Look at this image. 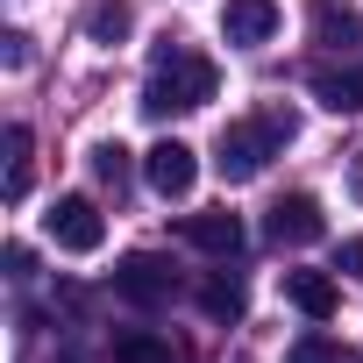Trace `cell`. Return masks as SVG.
Segmentation results:
<instances>
[{"label": "cell", "mask_w": 363, "mask_h": 363, "mask_svg": "<svg viewBox=\"0 0 363 363\" xmlns=\"http://www.w3.org/2000/svg\"><path fill=\"white\" fill-rule=\"evenodd\" d=\"M0 43H8V50H0V57H8V72H22V65H29V36H22V29H8Z\"/></svg>", "instance_id": "obj_19"}, {"label": "cell", "mask_w": 363, "mask_h": 363, "mask_svg": "<svg viewBox=\"0 0 363 363\" xmlns=\"http://www.w3.org/2000/svg\"><path fill=\"white\" fill-rule=\"evenodd\" d=\"M43 235H50L57 250H72V257H93V250L107 242V214H100L86 193H65V200H50V214H43Z\"/></svg>", "instance_id": "obj_4"}, {"label": "cell", "mask_w": 363, "mask_h": 363, "mask_svg": "<svg viewBox=\"0 0 363 363\" xmlns=\"http://www.w3.org/2000/svg\"><path fill=\"white\" fill-rule=\"evenodd\" d=\"M93 178H100L107 193H121L128 186V150L121 143H93Z\"/></svg>", "instance_id": "obj_16"}, {"label": "cell", "mask_w": 363, "mask_h": 363, "mask_svg": "<svg viewBox=\"0 0 363 363\" xmlns=\"http://www.w3.org/2000/svg\"><path fill=\"white\" fill-rule=\"evenodd\" d=\"M349 363H363V356H349Z\"/></svg>", "instance_id": "obj_22"}, {"label": "cell", "mask_w": 363, "mask_h": 363, "mask_svg": "<svg viewBox=\"0 0 363 363\" xmlns=\"http://www.w3.org/2000/svg\"><path fill=\"white\" fill-rule=\"evenodd\" d=\"M128 22H135V8H128V0H93L86 36H93V43H121V36H128Z\"/></svg>", "instance_id": "obj_15"}, {"label": "cell", "mask_w": 363, "mask_h": 363, "mask_svg": "<svg viewBox=\"0 0 363 363\" xmlns=\"http://www.w3.org/2000/svg\"><path fill=\"white\" fill-rule=\"evenodd\" d=\"M178 235H186L193 250H207V257H221V264L242 250V221H235V214H186Z\"/></svg>", "instance_id": "obj_10"}, {"label": "cell", "mask_w": 363, "mask_h": 363, "mask_svg": "<svg viewBox=\"0 0 363 363\" xmlns=\"http://www.w3.org/2000/svg\"><path fill=\"white\" fill-rule=\"evenodd\" d=\"M335 271H342V278H363V235H349V242L335 250Z\"/></svg>", "instance_id": "obj_18"}, {"label": "cell", "mask_w": 363, "mask_h": 363, "mask_svg": "<svg viewBox=\"0 0 363 363\" xmlns=\"http://www.w3.org/2000/svg\"><path fill=\"white\" fill-rule=\"evenodd\" d=\"M313 100H320L328 114H363V65L320 72V79H313Z\"/></svg>", "instance_id": "obj_12"}, {"label": "cell", "mask_w": 363, "mask_h": 363, "mask_svg": "<svg viewBox=\"0 0 363 363\" xmlns=\"http://www.w3.org/2000/svg\"><path fill=\"white\" fill-rule=\"evenodd\" d=\"M8 271H15V278H29V271H36V257H29L22 242H8Z\"/></svg>", "instance_id": "obj_20"}, {"label": "cell", "mask_w": 363, "mask_h": 363, "mask_svg": "<svg viewBox=\"0 0 363 363\" xmlns=\"http://www.w3.org/2000/svg\"><path fill=\"white\" fill-rule=\"evenodd\" d=\"M143 178H150V193H157V200H186V193H193V178H200V150H193V143H178V135H164V143L143 150Z\"/></svg>", "instance_id": "obj_5"}, {"label": "cell", "mask_w": 363, "mask_h": 363, "mask_svg": "<svg viewBox=\"0 0 363 363\" xmlns=\"http://www.w3.org/2000/svg\"><path fill=\"white\" fill-rule=\"evenodd\" d=\"M178 264L171 257H157V250H128L121 264H114V292L128 299V306H143V313H157V306H171L178 299Z\"/></svg>", "instance_id": "obj_3"}, {"label": "cell", "mask_w": 363, "mask_h": 363, "mask_svg": "<svg viewBox=\"0 0 363 363\" xmlns=\"http://www.w3.org/2000/svg\"><path fill=\"white\" fill-rule=\"evenodd\" d=\"M285 299L306 313V320H335L342 313V285L328 271H285Z\"/></svg>", "instance_id": "obj_9"}, {"label": "cell", "mask_w": 363, "mask_h": 363, "mask_svg": "<svg viewBox=\"0 0 363 363\" xmlns=\"http://www.w3.org/2000/svg\"><path fill=\"white\" fill-rule=\"evenodd\" d=\"M306 29H313V43L320 50H363V8L356 0H313L306 8Z\"/></svg>", "instance_id": "obj_7"}, {"label": "cell", "mask_w": 363, "mask_h": 363, "mask_svg": "<svg viewBox=\"0 0 363 363\" xmlns=\"http://www.w3.org/2000/svg\"><path fill=\"white\" fill-rule=\"evenodd\" d=\"M114 363H186L171 335H150V328H121L114 335Z\"/></svg>", "instance_id": "obj_11"}, {"label": "cell", "mask_w": 363, "mask_h": 363, "mask_svg": "<svg viewBox=\"0 0 363 363\" xmlns=\"http://www.w3.org/2000/svg\"><path fill=\"white\" fill-rule=\"evenodd\" d=\"M285 363H349V356L335 349V335H320V328H313V335H299V342H292V356H285Z\"/></svg>", "instance_id": "obj_17"}, {"label": "cell", "mask_w": 363, "mask_h": 363, "mask_svg": "<svg viewBox=\"0 0 363 363\" xmlns=\"http://www.w3.org/2000/svg\"><path fill=\"white\" fill-rule=\"evenodd\" d=\"M349 193H356V200H363V150H356V157H349Z\"/></svg>", "instance_id": "obj_21"}, {"label": "cell", "mask_w": 363, "mask_h": 363, "mask_svg": "<svg viewBox=\"0 0 363 363\" xmlns=\"http://www.w3.org/2000/svg\"><path fill=\"white\" fill-rule=\"evenodd\" d=\"M0 150H8V178H0V193H8V207H22V200H29V128L8 121Z\"/></svg>", "instance_id": "obj_13"}, {"label": "cell", "mask_w": 363, "mask_h": 363, "mask_svg": "<svg viewBox=\"0 0 363 363\" xmlns=\"http://www.w3.org/2000/svg\"><path fill=\"white\" fill-rule=\"evenodd\" d=\"M200 313H207V320H242V278H235V271H214V278L200 285Z\"/></svg>", "instance_id": "obj_14"}, {"label": "cell", "mask_w": 363, "mask_h": 363, "mask_svg": "<svg viewBox=\"0 0 363 363\" xmlns=\"http://www.w3.org/2000/svg\"><path fill=\"white\" fill-rule=\"evenodd\" d=\"M320 200L313 193H285L278 207H271V221H264V235L278 242V250H306V242H320Z\"/></svg>", "instance_id": "obj_6"}, {"label": "cell", "mask_w": 363, "mask_h": 363, "mask_svg": "<svg viewBox=\"0 0 363 363\" xmlns=\"http://www.w3.org/2000/svg\"><path fill=\"white\" fill-rule=\"evenodd\" d=\"M285 143H292V114H285V107H264V114H250V121H228V128L214 135V171L228 178V186H250Z\"/></svg>", "instance_id": "obj_2"}, {"label": "cell", "mask_w": 363, "mask_h": 363, "mask_svg": "<svg viewBox=\"0 0 363 363\" xmlns=\"http://www.w3.org/2000/svg\"><path fill=\"white\" fill-rule=\"evenodd\" d=\"M278 0H228L221 8V36L235 43V50H257V43H271L278 36Z\"/></svg>", "instance_id": "obj_8"}, {"label": "cell", "mask_w": 363, "mask_h": 363, "mask_svg": "<svg viewBox=\"0 0 363 363\" xmlns=\"http://www.w3.org/2000/svg\"><path fill=\"white\" fill-rule=\"evenodd\" d=\"M221 93V72H214V57H200L193 43H178V36H164L157 50H150V86H143V107L164 121V114H193V107H207Z\"/></svg>", "instance_id": "obj_1"}]
</instances>
